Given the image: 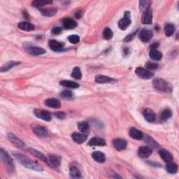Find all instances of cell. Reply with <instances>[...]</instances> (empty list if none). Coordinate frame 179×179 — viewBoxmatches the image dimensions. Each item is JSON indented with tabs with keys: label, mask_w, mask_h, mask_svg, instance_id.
Listing matches in <instances>:
<instances>
[{
	"label": "cell",
	"mask_w": 179,
	"mask_h": 179,
	"mask_svg": "<svg viewBox=\"0 0 179 179\" xmlns=\"http://www.w3.org/2000/svg\"><path fill=\"white\" fill-rule=\"evenodd\" d=\"M72 96H73V94L72 92V91L68 90H64L63 92L61 93V97L63 98L69 99V98L72 97Z\"/></svg>",
	"instance_id": "42"
},
{
	"label": "cell",
	"mask_w": 179,
	"mask_h": 179,
	"mask_svg": "<svg viewBox=\"0 0 179 179\" xmlns=\"http://www.w3.org/2000/svg\"><path fill=\"white\" fill-rule=\"evenodd\" d=\"M113 81L112 78H111L110 77H108V76H102V75H99L96 76L95 78V81L97 83H110Z\"/></svg>",
	"instance_id": "31"
},
{
	"label": "cell",
	"mask_w": 179,
	"mask_h": 179,
	"mask_svg": "<svg viewBox=\"0 0 179 179\" xmlns=\"http://www.w3.org/2000/svg\"><path fill=\"white\" fill-rule=\"evenodd\" d=\"M69 174L71 177L74 178H78L81 177V172L79 171L77 167L75 166H73L70 167L69 169Z\"/></svg>",
	"instance_id": "32"
},
{
	"label": "cell",
	"mask_w": 179,
	"mask_h": 179,
	"mask_svg": "<svg viewBox=\"0 0 179 179\" xmlns=\"http://www.w3.org/2000/svg\"><path fill=\"white\" fill-rule=\"evenodd\" d=\"M159 154H160V156L161 157V158L165 162H172V160H173V157H172V155L170 153V152L167 151L165 149H162V150H160L159 151Z\"/></svg>",
	"instance_id": "20"
},
{
	"label": "cell",
	"mask_w": 179,
	"mask_h": 179,
	"mask_svg": "<svg viewBox=\"0 0 179 179\" xmlns=\"http://www.w3.org/2000/svg\"><path fill=\"white\" fill-rule=\"evenodd\" d=\"M28 51L31 55H35V56L46 53L45 50L40 47H31L30 48H29Z\"/></svg>",
	"instance_id": "25"
},
{
	"label": "cell",
	"mask_w": 179,
	"mask_h": 179,
	"mask_svg": "<svg viewBox=\"0 0 179 179\" xmlns=\"http://www.w3.org/2000/svg\"><path fill=\"white\" fill-rule=\"evenodd\" d=\"M103 37L105 39L110 40L113 37V32L109 27H106L103 32Z\"/></svg>",
	"instance_id": "39"
},
{
	"label": "cell",
	"mask_w": 179,
	"mask_h": 179,
	"mask_svg": "<svg viewBox=\"0 0 179 179\" xmlns=\"http://www.w3.org/2000/svg\"><path fill=\"white\" fill-rule=\"evenodd\" d=\"M136 74L139 76V78L142 79H150L153 77L154 74L151 72L148 71L147 69H145L142 67H138L135 70Z\"/></svg>",
	"instance_id": "5"
},
{
	"label": "cell",
	"mask_w": 179,
	"mask_h": 179,
	"mask_svg": "<svg viewBox=\"0 0 179 179\" xmlns=\"http://www.w3.org/2000/svg\"><path fill=\"white\" fill-rule=\"evenodd\" d=\"M130 135L132 139H137V140L142 139L143 137V134L142 132H141L140 130H137V128H134V127L130 129Z\"/></svg>",
	"instance_id": "21"
},
{
	"label": "cell",
	"mask_w": 179,
	"mask_h": 179,
	"mask_svg": "<svg viewBox=\"0 0 179 179\" xmlns=\"http://www.w3.org/2000/svg\"><path fill=\"white\" fill-rule=\"evenodd\" d=\"M151 4V2L147 1V0H146V1H140L139 2L140 10L143 11V12H144L145 11L148 9Z\"/></svg>",
	"instance_id": "38"
},
{
	"label": "cell",
	"mask_w": 179,
	"mask_h": 179,
	"mask_svg": "<svg viewBox=\"0 0 179 179\" xmlns=\"http://www.w3.org/2000/svg\"><path fill=\"white\" fill-rule=\"evenodd\" d=\"M60 85L64 87H69V88H77V87H79V85L78 83H75L74 81H67V80H64L60 81Z\"/></svg>",
	"instance_id": "29"
},
{
	"label": "cell",
	"mask_w": 179,
	"mask_h": 179,
	"mask_svg": "<svg viewBox=\"0 0 179 179\" xmlns=\"http://www.w3.org/2000/svg\"><path fill=\"white\" fill-rule=\"evenodd\" d=\"M130 13L129 12V11H126L124 17L118 22V27L121 30H125L128 27V26L130 25Z\"/></svg>",
	"instance_id": "4"
},
{
	"label": "cell",
	"mask_w": 179,
	"mask_h": 179,
	"mask_svg": "<svg viewBox=\"0 0 179 179\" xmlns=\"http://www.w3.org/2000/svg\"><path fill=\"white\" fill-rule=\"evenodd\" d=\"M34 113L36 117H37L38 118L42 119L43 120H45V121H51V114L48 112V111L42 110V109H35L34 111Z\"/></svg>",
	"instance_id": "6"
},
{
	"label": "cell",
	"mask_w": 179,
	"mask_h": 179,
	"mask_svg": "<svg viewBox=\"0 0 179 179\" xmlns=\"http://www.w3.org/2000/svg\"><path fill=\"white\" fill-rule=\"evenodd\" d=\"M142 22L143 24H146V25L151 24L152 22V13L151 9L148 8V9H147L143 12L142 15Z\"/></svg>",
	"instance_id": "10"
},
{
	"label": "cell",
	"mask_w": 179,
	"mask_h": 179,
	"mask_svg": "<svg viewBox=\"0 0 179 179\" xmlns=\"http://www.w3.org/2000/svg\"><path fill=\"white\" fill-rule=\"evenodd\" d=\"M55 116L57 117V118H60V119H63L65 118V114L63 112H57L56 113H55Z\"/></svg>",
	"instance_id": "44"
},
{
	"label": "cell",
	"mask_w": 179,
	"mask_h": 179,
	"mask_svg": "<svg viewBox=\"0 0 179 179\" xmlns=\"http://www.w3.org/2000/svg\"><path fill=\"white\" fill-rule=\"evenodd\" d=\"M61 162V157L57 155H51L49 156V159H48V164L52 167H59Z\"/></svg>",
	"instance_id": "12"
},
{
	"label": "cell",
	"mask_w": 179,
	"mask_h": 179,
	"mask_svg": "<svg viewBox=\"0 0 179 179\" xmlns=\"http://www.w3.org/2000/svg\"><path fill=\"white\" fill-rule=\"evenodd\" d=\"M49 47L53 51H60L63 48V44L55 40H51L49 42Z\"/></svg>",
	"instance_id": "22"
},
{
	"label": "cell",
	"mask_w": 179,
	"mask_h": 179,
	"mask_svg": "<svg viewBox=\"0 0 179 179\" xmlns=\"http://www.w3.org/2000/svg\"><path fill=\"white\" fill-rule=\"evenodd\" d=\"M107 144L106 141L102 138H92L88 142V146H104Z\"/></svg>",
	"instance_id": "16"
},
{
	"label": "cell",
	"mask_w": 179,
	"mask_h": 179,
	"mask_svg": "<svg viewBox=\"0 0 179 179\" xmlns=\"http://www.w3.org/2000/svg\"><path fill=\"white\" fill-rule=\"evenodd\" d=\"M92 157L93 159L97 162L103 163L105 162V160H106L105 155L102 152H99V151L94 152L92 154Z\"/></svg>",
	"instance_id": "23"
},
{
	"label": "cell",
	"mask_w": 179,
	"mask_h": 179,
	"mask_svg": "<svg viewBox=\"0 0 179 179\" xmlns=\"http://www.w3.org/2000/svg\"><path fill=\"white\" fill-rule=\"evenodd\" d=\"M18 27L20 30L26 32H30L34 30V25L28 22H20L18 24Z\"/></svg>",
	"instance_id": "24"
},
{
	"label": "cell",
	"mask_w": 179,
	"mask_h": 179,
	"mask_svg": "<svg viewBox=\"0 0 179 179\" xmlns=\"http://www.w3.org/2000/svg\"><path fill=\"white\" fill-rule=\"evenodd\" d=\"M134 36H135V33H132V34H130V35H128L127 37H125L124 42H130V41L132 40Z\"/></svg>",
	"instance_id": "45"
},
{
	"label": "cell",
	"mask_w": 179,
	"mask_h": 179,
	"mask_svg": "<svg viewBox=\"0 0 179 179\" xmlns=\"http://www.w3.org/2000/svg\"><path fill=\"white\" fill-rule=\"evenodd\" d=\"M62 32V28L60 27H55L52 30V33L54 35H58Z\"/></svg>",
	"instance_id": "43"
},
{
	"label": "cell",
	"mask_w": 179,
	"mask_h": 179,
	"mask_svg": "<svg viewBox=\"0 0 179 179\" xmlns=\"http://www.w3.org/2000/svg\"><path fill=\"white\" fill-rule=\"evenodd\" d=\"M52 4L51 1H44V0H37V1L32 2V6L34 7L40 8L43 7L44 5L46 4Z\"/></svg>",
	"instance_id": "36"
},
{
	"label": "cell",
	"mask_w": 179,
	"mask_h": 179,
	"mask_svg": "<svg viewBox=\"0 0 179 179\" xmlns=\"http://www.w3.org/2000/svg\"><path fill=\"white\" fill-rule=\"evenodd\" d=\"M72 77L74 78L76 80H80L82 78V73L81 71V69L78 67H74V69H73L72 72Z\"/></svg>",
	"instance_id": "35"
},
{
	"label": "cell",
	"mask_w": 179,
	"mask_h": 179,
	"mask_svg": "<svg viewBox=\"0 0 179 179\" xmlns=\"http://www.w3.org/2000/svg\"><path fill=\"white\" fill-rule=\"evenodd\" d=\"M158 46H159V43H152V44L151 45V50L157 49V48Z\"/></svg>",
	"instance_id": "46"
},
{
	"label": "cell",
	"mask_w": 179,
	"mask_h": 179,
	"mask_svg": "<svg viewBox=\"0 0 179 179\" xmlns=\"http://www.w3.org/2000/svg\"><path fill=\"white\" fill-rule=\"evenodd\" d=\"M8 138L10 142L11 143H13V144L16 146V147L19 148L20 149H22V150H25L26 148V145L22 142V141L20 140L19 138L16 137L13 134H11V133L8 134Z\"/></svg>",
	"instance_id": "7"
},
{
	"label": "cell",
	"mask_w": 179,
	"mask_h": 179,
	"mask_svg": "<svg viewBox=\"0 0 179 179\" xmlns=\"http://www.w3.org/2000/svg\"><path fill=\"white\" fill-rule=\"evenodd\" d=\"M152 85H153L155 89L162 91V92H172V85L162 78H157L154 79L153 82H152Z\"/></svg>",
	"instance_id": "2"
},
{
	"label": "cell",
	"mask_w": 179,
	"mask_h": 179,
	"mask_svg": "<svg viewBox=\"0 0 179 179\" xmlns=\"http://www.w3.org/2000/svg\"><path fill=\"white\" fill-rule=\"evenodd\" d=\"M14 156L16 157V159L19 161L20 164H22L26 168L37 172L43 171V169L39 164L34 162V161H32L30 158L25 156V155H22L21 154H14Z\"/></svg>",
	"instance_id": "1"
},
{
	"label": "cell",
	"mask_w": 179,
	"mask_h": 179,
	"mask_svg": "<svg viewBox=\"0 0 179 179\" xmlns=\"http://www.w3.org/2000/svg\"><path fill=\"white\" fill-rule=\"evenodd\" d=\"M143 115L145 119L147 120L148 122H152L155 120L156 116H155V113L152 110L150 109V108H146L143 111Z\"/></svg>",
	"instance_id": "14"
},
{
	"label": "cell",
	"mask_w": 179,
	"mask_h": 179,
	"mask_svg": "<svg viewBox=\"0 0 179 179\" xmlns=\"http://www.w3.org/2000/svg\"><path fill=\"white\" fill-rule=\"evenodd\" d=\"M166 169L167 171L168 172L169 174H176L178 171V166L172 162H167L166 165Z\"/></svg>",
	"instance_id": "28"
},
{
	"label": "cell",
	"mask_w": 179,
	"mask_h": 179,
	"mask_svg": "<svg viewBox=\"0 0 179 179\" xmlns=\"http://www.w3.org/2000/svg\"><path fill=\"white\" fill-rule=\"evenodd\" d=\"M78 128L81 132L86 133L89 130V124L87 122H81L78 124Z\"/></svg>",
	"instance_id": "37"
},
{
	"label": "cell",
	"mask_w": 179,
	"mask_h": 179,
	"mask_svg": "<svg viewBox=\"0 0 179 179\" xmlns=\"http://www.w3.org/2000/svg\"><path fill=\"white\" fill-rule=\"evenodd\" d=\"M28 151L30 153H31L32 155H34V156L37 157V158H39L40 160L43 161V162H46V164H48V158H47L44 155L42 152L37 151V150L33 149V148H29L28 149Z\"/></svg>",
	"instance_id": "19"
},
{
	"label": "cell",
	"mask_w": 179,
	"mask_h": 179,
	"mask_svg": "<svg viewBox=\"0 0 179 179\" xmlns=\"http://www.w3.org/2000/svg\"><path fill=\"white\" fill-rule=\"evenodd\" d=\"M62 24L64 27L67 29V30H72V29H74L77 26V23L75 20L72 18H69V17L64 18L62 20Z\"/></svg>",
	"instance_id": "15"
},
{
	"label": "cell",
	"mask_w": 179,
	"mask_h": 179,
	"mask_svg": "<svg viewBox=\"0 0 179 179\" xmlns=\"http://www.w3.org/2000/svg\"><path fill=\"white\" fill-rule=\"evenodd\" d=\"M45 104L47 107L52 108H59L61 107L60 102L57 99H48L45 101Z\"/></svg>",
	"instance_id": "18"
},
{
	"label": "cell",
	"mask_w": 179,
	"mask_h": 179,
	"mask_svg": "<svg viewBox=\"0 0 179 179\" xmlns=\"http://www.w3.org/2000/svg\"><path fill=\"white\" fill-rule=\"evenodd\" d=\"M20 64V62H14V61L8 62L7 63L4 64V65L2 67L1 72H7V71H8V70L12 68V67H13L14 66H16V65H17V64Z\"/></svg>",
	"instance_id": "30"
},
{
	"label": "cell",
	"mask_w": 179,
	"mask_h": 179,
	"mask_svg": "<svg viewBox=\"0 0 179 179\" xmlns=\"http://www.w3.org/2000/svg\"><path fill=\"white\" fill-rule=\"evenodd\" d=\"M152 149L148 146H142L138 150V155L142 158H148L151 155Z\"/></svg>",
	"instance_id": "9"
},
{
	"label": "cell",
	"mask_w": 179,
	"mask_h": 179,
	"mask_svg": "<svg viewBox=\"0 0 179 179\" xmlns=\"http://www.w3.org/2000/svg\"><path fill=\"white\" fill-rule=\"evenodd\" d=\"M164 31H165V34L167 37H171L172 35L174 34V32L175 31V27L173 24H169L166 25L165 27H164Z\"/></svg>",
	"instance_id": "34"
},
{
	"label": "cell",
	"mask_w": 179,
	"mask_h": 179,
	"mask_svg": "<svg viewBox=\"0 0 179 179\" xmlns=\"http://www.w3.org/2000/svg\"><path fill=\"white\" fill-rule=\"evenodd\" d=\"M68 39L70 43L76 44V43H78L79 42V41H80V37L77 36V35H71V36H69L68 37Z\"/></svg>",
	"instance_id": "41"
},
{
	"label": "cell",
	"mask_w": 179,
	"mask_h": 179,
	"mask_svg": "<svg viewBox=\"0 0 179 179\" xmlns=\"http://www.w3.org/2000/svg\"><path fill=\"white\" fill-rule=\"evenodd\" d=\"M149 55L152 60L155 61H159L162 58V52L157 51V49L151 50V51L149 52Z\"/></svg>",
	"instance_id": "27"
},
{
	"label": "cell",
	"mask_w": 179,
	"mask_h": 179,
	"mask_svg": "<svg viewBox=\"0 0 179 179\" xmlns=\"http://www.w3.org/2000/svg\"><path fill=\"white\" fill-rule=\"evenodd\" d=\"M113 146L117 151H122L127 147V142L122 139H116L113 140Z\"/></svg>",
	"instance_id": "11"
},
{
	"label": "cell",
	"mask_w": 179,
	"mask_h": 179,
	"mask_svg": "<svg viewBox=\"0 0 179 179\" xmlns=\"http://www.w3.org/2000/svg\"><path fill=\"white\" fill-rule=\"evenodd\" d=\"M33 131L37 136L40 137H46L48 136V132L42 126L34 125L33 127Z\"/></svg>",
	"instance_id": "17"
},
{
	"label": "cell",
	"mask_w": 179,
	"mask_h": 179,
	"mask_svg": "<svg viewBox=\"0 0 179 179\" xmlns=\"http://www.w3.org/2000/svg\"><path fill=\"white\" fill-rule=\"evenodd\" d=\"M172 116V111L169 109V108H166V109L163 110L162 112L161 113L160 118L162 121H166V120L171 118Z\"/></svg>",
	"instance_id": "33"
},
{
	"label": "cell",
	"mask_w": 179,
	"mask_h": 179,
	"mask_svg": "<svg viewBox=\"0 0 179 179\" xmlns=\"http://www.w3.org/2000/svg\"><path fill=\"white\" fill-rule=\"evenodd\" d=\"M0 155H1V158L4 163L7 167L8 170H9L11 172H12L14 169V166L13 163V160L10 157V155L8 154L7 152H6L4 149H0Z\"/></svg>",
	"instance_id": "3"
},
{
	"label": "cell",
	"mask_w": 179,
	"mask_h": 179,
	"mask_svg": "<svg viewBox=\"0 0 179 179\" xmlns=\"http://www.w3.org/2000/svg\"><path fill=\"white\" fill-rule=\"evenodd\" d=\"M158 64L156 62H148L146 64V68L149 70H155L157 69L158 67Z\"/></svg>",
	"instance_id": "40"
},
{
	"label": "cell",
	"mask_w": 179,
	"mask_h": 179,
	"mask_svg": "<svg viewBox=\"0 0 179 179\" xmlns=\"http://www.w3.org/2000/svg\"><path fill=\"white\" fill-rule=\"evenodd\" d=\"M41 13L43 16H53L55 15L57 13V9L55 8H43V9H41Z\"/></svg>",
	"instance_id": "26"
},
{
	"label": "cell",
	"mask_w": 179,
	"mask_h": 179,
	"mask_svg": "<svg viewBox=\"0 0 179 179\" xmlns=\"http://www.w3.org/2000/svg\"><path fill=\"white\" fill-rule=\"evenodd\" d=\"M139 39L142 42L144 43H148L152 38V32L149 30H143L140 32L139 34Z\"/></svg>",
	"instance_id": "8"
},
{
	"label": "cell",
	"mask_w": 179,
	"mask_h": 179,
	"mask_svg": "<svg viewBox=\"0 0 179 179\" xmlns=\"http://www.w3.org/2000/svg\"><path fill=\"white\" fill-rule=\"evenodd\" d=\"M72 139L76 143H79V144H81V143H84L87 139V136L86 134H81V133H73L72 135Z\"/></svg>",
	"instance_id": "13"
}]
</instances>
